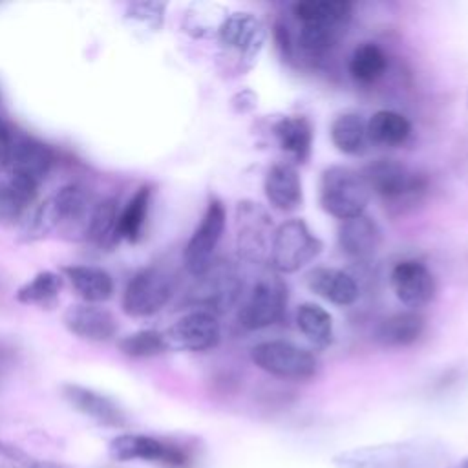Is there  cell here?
<instances>
[{
	"mask_svg": "<svg viewBox=\"0 0 468 468\" xmlns=\"http://www.w3.org/2000/svg\"><path fill=\"white\" fill-rule=\"evenodd\" d=\"M163 335L168 349L201 353L219 344L221 327L212 313L197 309L181 316Z\"/></svg>",
	"mask_w": 468,
	"mask_h": 468,
	"instance_id": "14",
	"label": "cell"
},
{
	"mask_svg": "<svg viewBox=\"0 0 468 468\" xmlns=\"http://www.w3.org/2000/svg\"><path fill=\"white\" fill-rule=\"evenodd\" d=\"M263 190L269 203L282 212H292L303 201L302 179L291 163H274L265 174Z\"/></svg>",
	"mask_w": 468,
	"mask_h": 468,
	"instance_id": "22",
	"label": "cell"
},
{
	"mask_svg": "<svg viewBox=\"0 0 468 468\" xmlns=\"http://www.w3.org/2000/svg\"><path fill=\"white\" fill-rule=\"evenodd\" d=\"M300 22L298 44L309 57H324L344 37L353 5L346 0H302L292 5Z\"/></svg>",
	"mask_w": 468,
	"mask_h": 468,
	"instance_id": "1",
	"label": "cell"
},
{
	"mask_svg": "<svg viewBox=\"0 0 468 468\" xmlns=\"http://www.w3.org/2000/svg\"><path fill=\"white\" fill-rule=\"evenodd\" d=\"M336 238L340 250L351 260H369L382 243L380 227L366 214L342 221Z\"/></svg>",
	"mask_w": 468,
	"mask_h": 468,
	"instance_id": "21",
	"label": "cell"
},
{
	"mask_svg": "<svg viewBox=\"0 0 468 468\" xmlns=\"http://www.w3.org/2000/svg\"><path fill=\"white\" fill-rule=\"evenodd\" d=\"M455 468H468V457H466L464 461H461V463H459Z\"/></svg>",
	"mask_w": 468,
	"mask_h": 468,
	"instance_id": "39",
	"label": "cell"
},
{
	"mask_svg": "<svg viewBox=\"0 0 468 468\" xmlns=\"http://www.w3.org/2000/svg\"><path fill=\"white\" fill-rule=\"evenodd\" d=\"M318 190L322 208L340 221L362 216L371 199V190L362 174L340 165L322 172Z\"/></svg>",
	"mask_w": 468,
	"mask_h": 468,
	"instance_id": "3",
	"label": "cell"
},
{
	"mask_svg": "<svg viewBox=\"0 0 468 468\" xmlns=\"http://www.w3.org/2000/svg\"><path fill=\"white\" fill-rule=\"evenodd\" d=\"M241 278L229 261L214 260L205 272L196 276V283L190 289V302L199 305V311L227 313L234 307L241 296Z\"/></svg>",
	"mask_w": 468,
	"mask_h": 468,
	"instance_id": "10",
	"label": "cell"
},
{
	"mask_svg": "<svg viewBox=\"0 0 468 468\" xmlns=\"http://www.w3.org/2000/svg\"><path fill=\"white\" fill-rule=\"evenodd\" d=\"M0 468H18L16 464H9V463H0Z\"/></svg>",
	"mask_w": 468,
	"mask_h": 468,
	"instance_id": "40",
	"label": "cell"
},
{
	"mask_svg": "<svg viewBox=\"0 0 468 468\" xmlns=\"http://www.w3.org/2000/svg\"><path fill=\"white\" fill-rule=\"evenodd\" d=\"M53 230H57V216L53 210V203L48 197L44 203L37 205L22 221L20 241H24V243L38 241Z\"/></svg>",
	"mask_w": 468,
	"mask_h": 468,
	"instance_id": "35",
	"label": "cell"
},
{
	"mask_svg": "<svg viewBox=\"0 0 468 468\" xmlns=\"http://www.w3.org/2000/svg\"><path fill=\"white\" fill-rule=\"evenodd\" d=\"M174 294V280L161 267L137 271L122 292V311L128 316L143 318L161 311Z\"/></svg>",
	"mask_w": 468,
	"mask_h": 468,
	"instance_id": "11",
	"label": "cell"
},
{
	"mask_svg": "<svg viewBox=\"0 0 468 468\" xmlns=\"http://www.w3.org/2000/svg\"><path fill=\"white\" fill-rule=\"evenodd\" d=\"M274 223L269 210L252 199L236 205V252L249 263H269Z\"/></svg>",
	"mask_w": 468,
	"mask_h": 468,
	"instance_id": "7",
	"label": "cell"
},
{
	"mask_svg": "<svg viewBox=\"0 0 468 468\" xmlns=\"http://www.w3.org/2000/svg\"><path fill=\"white\" fill-rule=\"evenodd\" d=\"M296 327L318 349H325L333 344V316L318 303L303 302L298 305Z\"/></svg>",
	"mask_w": 468,
	"mask_h": 468,
	"instance_id": "30",
	"label": "cell"
},
{
	"mask_svg": "<svg viewBox=\"0 0 468 468\" xmlns=\"http://www.w3.org/2000/svg\"><path fill=\"white\" fill-rule=\"evenodd\" d=\"M225 227V205L219 199L212 197L183 250V263L188 274L196 278L208 269V265L214 261V252L223 238Z\"/></svg>",
	"mask_w": 468,
	"mask_h": 468,
	"instance_id": "12",
	"label": "cell"
},
{
	"mask_svg": "<svg viewBox=\"0 0 468 468\" xmlns=\"http://www.w3.org/2000/svg\"><path fill=\"white\" fill-rule=\"evenodd\" d=\"M119 349L130 358H150L168 351L165 335L155 329H141L119 340Z\"/></svg>",
	"mask_w": 468,
	"mask_h": 468,
	"instance_id": "34",
	"label": "cell"
},
{
	"mask_svg": "<svg viewBox=\"0 0 468 468\" xmlns=\"http://www.w3.org/2000/svg\"><path fill=\"white\" fill-rule=\"evenodd\" d=\"M152 201V186L143 185L130 197L126 207L119 214V236L130 243H137L143 238Z\"/></svg>",
	"mask_w": 468,
	"mask_h": 468,
	"instance_id": "32",
	"label": "cell"
},
{
	"mask_svg": "<svg viewBox=\"0 0 468 468\" xmlns=\"http://www.w3.org/2000/svg\"><path fill=\"white\" fill-rule=\"evenodd\" d=\"M444 459L431 444L404 442L340 453L338 468H433Z\"/></svg>",
	"mask_w": 468,
	"mask_h": 468,
	"instance_id": "5",
	"label": "cell"
},
{
	"mask_svg": "<svg viewBox=\"0 0 468 468\" xmlns=\"http://www.w3.org/2000/svg\"><path fill=\"white\" fill-rule=\"evenodd\" d=\"M110 455L115 461H152L161 463L168 468H188L192 463L190 453L181 448L179 444L161 441L150 435H135V433H124L117 435L110 442Z\"/></svg>",
	"mask_w": 468,
	"mask_h": 468,
	"instance_id": "13",
	"label": "cell"
},
{
	"mask_svg": "<svg viewBox=\"0 0 468 468\" xmlns=\"http://www.w3.org/2000/svg\"><path fill=\"white\" fill-rule=\"evenodd\" d=\"M322 249V239L311 232L309 225L300 218H292L276 227L269 265L276 274H291L311 263Z\"/></svg>",
	"mask_w": 468,
	"mask_h": 468,
	"instance_id": "6",
	"label": "cell"
},
{
	"mask_svg": "<svg viewBox=\"0 0 468 468\" xmlns=\"http://www.w3.org/2000/svg\"><path fill=\"white\" fill-rule=\"evenodd\" d=\"M64 399L82 415L97 420L99 424L121 428L126 424V415L110 397L79 384H64L62 386Z\"/></svg>",
	"mask_w": 468,
	"mask_h": 468,
	"instance_id": "20",
	"label": "cell"
},
{
	"mask_svg": "<svg viewBox=\"0 0 468 468\" xmlns=\"http://www.w3.org/2000/svg\"><path fill=\"white\" fill-rule=\"evenodd\" d=\"M347 69L356 84H375L378 79L384 77L388 69V55L378 44L364 42L353 49Z\"/></svg>",
	"mask_w": 468,
	"mask_h": 468,
	"instance_id": "29",
	"label": "cell"
},
{
	"mask_svg": "<svg viewBox=\"0 0 468 468\" xmlns=\"http://www.w3.org/2000/svg\"><path fill=\"white\" fill-rule=\"evenodd\" d=\"M391 289L397 300L410 311L428 305L437 292L435 276L419 260H402L395 263L389 274Z\"/></svg>",
	"mask_w": 468,
	"mask_h": 468,
	"instance_id": "15",
	"label": "cell"
},
{
	"mask_svg": "<svg viewBox=\"0 0 468 468\" xmlns=\"http://www.w3.org/2000/svg\"><path fill=\"white\" fill-rule=\"evenodd\" d=\"M250 360L261 371L285 378V380H307L318 371L316 356L287 340H265L250 349Z\"/></svg>",
	"mask_w": 468,
	"mask_h": 468,
	"instance_id": "8",
	"label": "cell"
},
{
	"mask_svg": "<svg viewBox=\"0 0 468 468\" xmlns=\"http://www.w3.org/2000/svg\"><path fill=\"white\" fill-rule=\"evenodd\" d=\"M272 133L280 148L296 163H305L311 157L314 130L305 115H285L272 124Z\"/></svg>",
	"mask_w": 468,
	"mask_h": 468,
	"instance_id": "24",
	"label": "cell"
},
{
	"mask_svg": "<svg viewBox=\"0 0 468 468\" xmlns=\"http://www.w3.org/2000/svg\"><path fill=\"white\" fill-rule=\"evenodd\" d=\"M329 135L338 152L347 154V155L360 154L367 141L366 121L358 113H353V112L340 113L333 119Z\"/></svg>",
	"mask_w": 468,
	"mask_h": 468,
	"instance_id": "31",
	"label": "cell"
},
{
	"mask_svg": "<svg viewBox=\"0 0 468 468\" xmlns=\"http://www.w3.org/2000/svg\"><path fill=\"white\" fill-rule=\"evenodd\" d=\"M126 20L150 31H157L163 26L165 4L159 2H133L126 7Z\"/></svg>",
	"mask_w": 468,
	"mask_h": 468,
	"instance_id": "36",
	"label": "cell"
},
{
	"mask_svg": "<svg viewBox=\"0 0 468 468\" xmlns=\"http://www.w3.org/2000/svg\"><path fill=\"white\" fill-rule=\"evenodd\" d=\"M367 141L382 146H402L411 135V122L393 110H378L366 121Z\"/></svg>",
	"mask_w": 468,
	"mask_h": 468,
	"instance_id": "28",
	"label": "cell"
},
{
	"mask_svg": "<svg viewBox=\"0 0 468 468\" xmlns=\"http://www.w3.org/2000/svg\"><path fill=\"white\" fill-rule=\"evenodd\" d=\"M119 207L117 199L108 197L99 203H95L86 239L90 245L101 249V250H110L113 249L121 236H119Z\"/></svg>",
	"mask_w": 468,
	"mask_h": 468,
	"instance_id": "27",
	"label": "cell"
},
{
	"mask_svg": "<svg viewBox=\"0 0 468 468\" xmlns=\"http://www.w3.org/2000/svg\"><path fill=\"white\" fill-rule=\"evenodd\" d=\"M0 356H2V351H0Z\"/></svg>",
	"mask_w": 468,
	"mask_h": 468,
	"instance_id": "41",
	"label": "cell"
},
{
	"mask_svg": "<svg viewBox=\"0 0 468 468\" xmlns=\"http://www.w3.org/2000/svg\"><path fill=\"white\" fill-rule=\"evenodd\" d=\"M64 278L71 283L75 292L84 300V303H101L106 302L113 292L112 276L91 265H66L62 267Z\"/></svg>",
	"mask_w": 468,
	"mask_h": 468,
	"instance_id": "25",
	"label": "cell"
},
{
	"mask_svg": "<svg viewBox=\"0 0 468 468\" xmlns=\"http://www.w3.org/2000/svg\"><path fill=\"white\" fill-rule=\"evenodd\" d=\"M62 322L71 335L90 342H106L113 338L119 329L117 318L108 309L95 303L69 305Z\"/></svg>",
	"mask_w": 468,
	"mask_h": 468,
	"instance_id": "18",
	"label": "cell"
},
{
	"mask_svg": "<svg viewBox=\"0 0 468 468\" xmlns=\"http://www.w3.org/2000/svg\"><path fill=\"white\" fill-rule=\"evenodd\" d=\"M18 468H64L57 463H51V461H35V459H26L22 464H18Z\"/></svg>",
	"mask_w": 468,
	"mask_h": 468,
	"instance_id": "38",
	"label": "cell"
},
{
	"mask_svg": "<svg viewBox=\"0 0 468 468\" xmlns=\"http://www.w3.org/2000/svg\"><path fill=\"white\" fill-rule=\"evenodd\" d=\"M287 307V285L269 272L256 280L238 311V322L247 331H261L282 320Z\"/></svg>",
	"mask_w": 468,
	"mask_h": 468,
	"instance_id": "9",
	"label": "cell"
},
{
	"mask_svg": "<svg viewBox=\"0 0 468 468\" xmlns=\"http://www.w3.org/2000/svg\"><path fill=\"white\" fill-rule=\"evenodd\" d=\"M305 285L316 296L340 307L353 305L360 294L356 280L349 272L335 267L311 269L305 274Z\"/></svg>",
	"mask_w": 468,
	"mask_h": 468,
	"instance_id": "19",
	"label": "cell"
},
{
	"mask_svg": "<svg viewBox=\"0 0 468 468\" xmlns=\"http://www.w3.org/2000/svg\"><path fill=\"white\" fill-rule=\"evenodd\" d=\"M57 216V230L69 239H86L88 225L93 214V201L80 185H66L51 197Z\"/></svg>",
	"mask_w": 468,
	"mask_h": 468,
	"instance_id": "16",
	"label": "cell"
},
{
	"mask_svg": "<svg viewBox=\"0 0 468 468\" xmlns=\"http://www.w3.org/2000/svg\"><path fill=\"white\" fill-rule=\"evenodd\" d=\"M362 177L371 194H377L386 207L399 212L417 205L428 192V177L397 159H377L369 163Z\"/></svg>",
	"mask_w": 468,
	"mask_h": 468,
	"instance_id": "2",
	"label": "cell"
},
{
	"mask_svg": "<svg viewBox=\"0 0 468 468\" xmlns=\"http://www.w3.org/2000/svg\"><path fill=\"white\" fill-rule=\"evenodd\" d=\"M38 186L18 176H9V179L0 181V225L11 227L24 221L31 203L35 201Z\"/></svg>",
	"mask_w": 468,
	"mask_h": 468,
	"instance_id": "26",
	"label": "cell"
},
{
	"mask_svg": "<svg viewBox=\"0 0 468 468\" xmlns=\"http://www.w3.org/2000/svg\"><path fill=\"white\" fill-rule=\"evenodd\" d=\"M424 316L417 311H399L386 316L375 329V340L382 347L397 349L415 344L424 333Z\"/></svg>",
	"mask_w": 468,
	"mask_h": 468,
	"instance_id": "23",
	"label": "cell"
},
{
	"mask_svg": "<svg viewBox=\"0 0 468 468\" xmlns=\"http://www.w3.org/2000/svg\"><path fill=\"white\" fill-rule=\"evenodd\" d=\"M53 165V150L26 133H13L11 155H9V170L13 176L27 179L37 186L46 179Z\"/></svg>",
	"mask_w": 468,
	"mask_h": 468,
	"instance_id": "17",
	"label": "cell"
},
{
	"mask_svg": "<svg viewBox=\"0 0 468 468\" xmlns=\"http://www.w3.org/2000/svg\"><path fill=\"white\" fill-rule=\"evenodd\" d=\"M216 37L221 51L230 60L234 73H243L254 66L263 49L267 29L256 15L236 11L221 20Z\"/></svg>",
	"mask_w": 468,
	"mask_h": 468,
	"instance_id": "4",
	"label": "cell"
},
{
	"mask_svg": "<svg viewBox=\"0 0 468 468\" xmlns=\"http://www.w3.org/2000/svg\"><path fill=\"white\" fill-rule=\"evenodd\" d=\"M62 287V278L53 271H40L16 291V300L26 305L51 303Z\"/></svg>",
	"mask_w": 468,
	"mask_h": 468,
	"instance_id": "33",
	"label": "cell"
},
{
	"mask_svg": "<svg viewBox=\"0 0 468 468\" xmlns=\"http://www.w3.org/2000/svg\"><path fill=\"white\" fill-rule=\"evenodd\" d=\"M13 133H15V132H13V130L7 126V122L0 117V172L9 166Z\"/></svg>",
	"mask_w": 468,
	"mask_h": 468,
	"instance_id": "37",
	"label": "cell"
}]
</instances>
